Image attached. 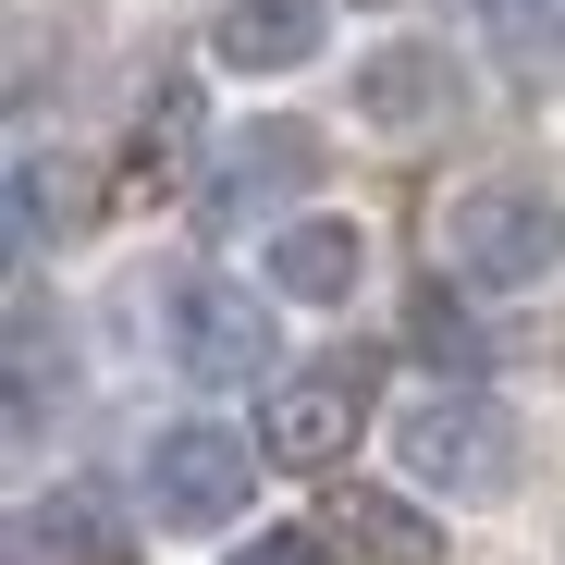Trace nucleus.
<instances>
[{
  "label": "nucleus",
  "instance_id": "obj_8",
  "mask_svg": "<svg viewBox=\"0 0 565 565\" xmlns=\"http://www.w3.org/2000/svg\"><path fill=\"white\" fill-rule=\"evenodd\" d=\"M308 172H320V124L270 111V124H246V136L210 160V210H222V222H246V210H270V198H296Z\"/></svg>",
  "mask_w": 565,
  "mask_h": 565
},
{
  "label": "nucleus",
  "instance_id": "obj_7",
  "mask_svg": "<svg viewBox=\"0 0 565 565\" xmlns=\"http://www.w3.org/2000/svg\"><path fill=\"white\" fill-rule=\"evenodd\" d=\"M443 111H455V50H443V38L356 50V124H369V136H430Z\"/></svg>",
  "mask_w": 565,
  "mask_h": 565
},
{
  "label": "nucleus",
  "instance_id": "obj_12",
  "mask_svg": "<svg viewBox=\"0 0 565 565\" xmlns=\"http://www.w3.org/2000/svg\"><path fill=\"white\" fill-rule=\"evenodd\" d=\"M356 529H369V553H394V565H418L430 541H418V516H394V504H356Z\"/></svg>",
  "mask_w": 565,
  "mask_h": 565
},
{
  "label": "nucleus",
  "instance_id": "obj_6",
  "mask_svg": "<svg viewBox=\"0 0 565 565\" xmlns=\"http://www.w3.org/2000/svg\"><path fill=\"white\" fill-rule=\"evenodd\" d=\"M356 418H369V369H344V356L258 394V443H270L282 467H332V455L356 443Z\"/></svg>",
  "mask_w": 565,
  "mask_h": 565
},
{
  "label": "nucleus",
  "instance_id": "obj_3",
  "mask_svg": "<svg viewBox=\"0 0 565 565\" xmlns=\"http://www.w3.org/2000/svg\"><path fill=\"white\" fill-rule=\"evenodd\" d=\"M148 516L160 529H234L246 516V492H258V455L222 430V418H172V430H148Z\"/></svg>",
  "mask_w": 565,
  "mask_h": 565
},
{
  "label": "nucleus",
  "instance_id": "obj_11",
  "mask_svg": "<svg viewBox=\"0 0 565 565\" xmlns=\"http://www.w3.org/2000/svg\"><path fill=\"white\" fill-rule=\"evenodd\" d=\"M25 565H111V529H99V504H86V492H62V504H25Z\"/></svg>",
  "mask_w": 565,
  "mask_h": 565
},
{
  "label": "nucleus",
  "instance_id": "obj_9",
  "mask_svg": "<svg viewBox=\"0 0 565 565\" xmlns=\"http://www.w3.org/2000/svg\"><path fill=\"white\" fill-rule=\"evenodd\" d=\"M210 50H222V74H308L332 50V0H222Z\"/></svg>",
  "mask_w": 565,
  "mask_h": 565
},
{
  "label": "nucleus",
  "instance_id": "obj_4",
  "mask_svg": "<svg viewBox=\"0 0 565 565\" xmlns=\"http://www.w3.org/2000/svg\"><path fill=\"white\" fill-rule=\"evenodd\" d=\"M172 369L210 382V394H246L270 369V296H258V282H222V270L172 282Z\"/></svg>",
  "mask_w": 565,
  "mask_h": 565
},
{
  "label": "nucleus",
  "instance_id": "obj_13",
  "mask_svg": "<svg viewBox=\"0 0 565 565\" xmlns=\"http://www.w3.org/2000/svg\"><path fill=\"white\" fill-rule=\"evenodd\" d=\"M234 565H320V529H258L234 541Z\"/></svg>",
  "mask_w": 565,
  "mask_h": 565
},
{
  "label": "nucleus",
  "instance_id": "obj_5",
  "mask_svg": "<svg viewBox=\"0 0 565 565\" xmlns=\"http://www.w3.org/2000/svg\"><path fill=\"white\" fill-rule=\"evenodd\" d=\"M258 282H270L282 308H356V282H369V222H344V210H296V222H270Z\"/></svg>",
  "mask_w": 565,
  "mask_h": 565
},
{
  "label": "nucleus",
  "instance_id": "obj_10",
  "mask_svg": "<svg viewBox=\"0 0 565 565\" xmlns=\"http://www.w3.org/2000/svg\"><path fill=\"white\" fill-rule=\"evenodd\" d=\"M480 13H492V50H504L516 86H553L565 74V0H480Z\"/></svg>",
  "mask_w": 565,
  "mask_h": 565
},
{
  "label": "nucleus",
  "instance_id": "obj_2",
  "mask_svg": "<svg viewBox=\"0 0 565 565\" xmlns=\"http://www.w3.org/2000/svg\"><path fill=\"white\" fill-rule=\"evenodd\" d=\"M394 467L443 504H504L529 443H516V406H492V394H418L394 418Z\"/></svg>",
  "mask_w": 565,
  "mask_h": 565
},
{
  "label": "nucleus",
  "instance_id": "obj_1",
  "mask_svg": "<svg viewBox=\"0 0 565 565\" xmlns=\"http://www.w3.org/2000/svg\"><path fill=\"white\" fill-rule=\"evenodd\" d=\"M443 270L480 282V296H529V282H553V270H565V198H553V184H516V172L455 184V198H443Z\"/></svg>",
  "mask_w": 565,
  "mask_h": 565
}]
</instances>
